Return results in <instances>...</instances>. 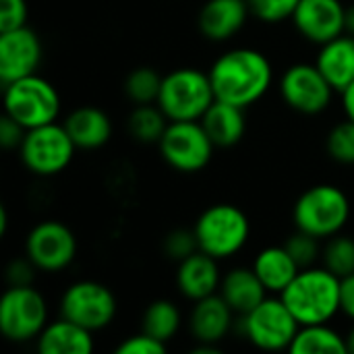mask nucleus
I'll use <instances>...</instances> for the list:
<instances>
[{"mask_svg": "<svg viewBox=\"0 0 354 354\" xmlns=\"http://www.w3.org/2000/svg\"><path fill=\"white\" fill-rule=\"evenodd\" d=\"M268 56L253 48H234L222 54L209 68L216 100L247 108L261 100L272 85Z\"/></svg>", "mask_w": 354, "mask_h": 354, "instance_id": "1", "label": "nucleus"}, {"mask_svg": "<svg viewBox=\"0 0 354 354\" xmlns=\"http://www.w3.org/2000/svg\"><path fill=\"white\" fill-rule=\"evenodd\" d=\"M342 280L328 268H305L280 295L301 326L328 324L340 309Z\"/></svg>", "mask_w": 354, "mask_h": 354, "instance_id": "2", "label": "nucleus"}, {"mask_svg": "<svg viewBox=\"0 0 354 354\" xmlns=\"http://www.w3.org/2000/svg\"><path fill=\"white\" fill-rule=\"evenodd\" d=\"M351 218V201L346 193L334 185H315L307 189L295 203L292 220L303 232L317 239L338 234Z\"/></svg>", "mask_w": 354, "mask_h": 354, "instance_id": "3", "label": "nucleus"}, {"mask_svg": "<svg viewBox=\"0 0 354 354\" xmlns=\"http://www.w3.org/2000/svg\"><path fill=\"white\" fill-rule=\"evenodd\" d=\"M216 102L209 73L197 68H176L162 81L158 106L168 120H201Z\"/></svg>", "mask_w": 354, "mask_h": 354, "instance_id": "4", "label": "nucleus"}, {"mask_svg": "<svg viewBox=\"0 0 354 354\" xmlns=\"http://www.w3.org/2000/svg\"><path fill=\"white\" fill-rule=\"evenodd\" d=\"M193 230L199 243V251L216 259H226L245 247L251 234V224L245 212L236 205L218 203L207 207L197 218Z\"/></svg>", "mask_w": 354, "mask_h": 354, "instance_id": "5", "label": "nucleus"}, {"mask_svg": "<svg viewBox=\"0 0 354 354\" xmlns=\"http://www.w3.org/2000/svg\"><path fill=\"white\" fill-rule=\"evenodd\" d=\"M4 114L12 116L27 131L56 122L60 97L56 87L44 77L27 75L4 85Z\"/></svg>", "mask_w": 354, "mask_h": 354, "instance_id": "6", "label": "nucleus"}, {"mask_svg": "<svg viewBox=\"0 0 354 354\" xmlns=\"http://www.w3.org/2000/svg\"><path fill=\"white\" fill-rule=\"evenodd\" d=\"M75 141L64 124L48 122L25 133L19 147L25 168L37 176H54L62 172L75 156Z\"/></svg>", "mask_w": 354, "mask_h": 354, "instance_id": "7", "label": "nucleus"}, {"mask_svg": "<svg viewBox=\"0 0 354 354\" xmlns=\"http://www.w3.org/2000/svg\"><path fill=\"white\" fill-rule=\"evenodd\" d=\"M48 307L33 286H8L0 299V332L10 342H29L48 326Z\"/></svg>", "mask_w": 354, "mask_h": 354, "instance_id": "8", "label": "nucleus"}, {"mask_svg": "<svg viewBox=\"0 0 354 354\" xmlns=\"http://www.w3.org/2000/svg\"><path fill=\"white\" fill-rule=\"evenodd\" d=\"M158 147L174 170L199 172L209 164L216 145L199 120H170Z\"/></svg>", "mask_w": 354, "mask_h": 354, "instance_id": "9", "label": "nucleus"}, {"mask_svg": "<svg viewBox=\"0 0 354 354\" xmlns=\"http://www.w3.org/2000/svg\"><path fill=\"white\" fill-rule=\"evenodd\" d=\"M243 317L247 338L261 351H288L301 328L282 299H266Z\"/></svg>", "mask_w": 354, "mask_h": 354, "instance_id": "10", "label": "nucleus"}, {"mask_svg": "<svg viewBox=\"0 0 354 354\" xmlns=\"http://www.w3.org/2000/svg\"><path fill=\"white\" fill-rule=\"evenodd\" d=\"M60 315L87 328L89 332H97L112 324L116 315V297L100 282H75L62 295Z\"/></svg>", "mask_w": 354, "mask_h": 354, "instance_id": "11", "label": "nucleus"}, {"mask_svg": "<svg viewBox=\"0 0 354 354\" xmlns=\"http://www.w3.org/2000/svg\"><path fill=\"white\" fill-rule=\"evenodd\" d=\"M25 255L41 272H60L77 255V239L62 222H39L25 241Z\"/></svg>", "mask_w": 354, "mask_h": 354, "instance_id": "12", "label": "nucleus"}, {"mask_svg": "<svg viewBox=\"0 0 354 354\" xmlns=\"http://www.w3.org/2000/svg\"><path fill=\"white\" fill-rule=\"evenodd\" d=\"M334 91L336 89L317 64H295L280 81V93L284 102L301 114L324 112L330 106Z\"/></svg>", "mask_w": 354, "mask_h": 354, "instance_id": "13", "label": "nucleus"}, {"mask_svg": "<svg viewBox=\"0 0 354 354\" xmlns=\"http://www.w3.org/2000/svg\"><path fill=\"white\" fill-rule=\"evenodd\" d=\"M41 62V44L27 25L0 31V81L2 85L33 75Z\"/></svg>", "mask_w": 354, "mask_h": 354, "instance_id": "14", "label": "nucleus"}, {"mask_svg": "<svg viewBox=\"0 0 354 354\" xmlns=\"http://www.w3.org/2000/svg\"><path fill=\"white\" fill-rule=\"evenodd\" d=\"M346 6L340 0H301L292 23L303 37L324 46L344 33Z\"/></svg>", "mask_w": 354, "mask_h": 354, "instance_id": "15", "label": "nucleus"}, {"mask_svg": "<svg viewBox=\"0 0 354 354\" xmlns=\"http://www.w3.org/2000/svg\"><path fill=\"white\" fill-rule=\"evenodd\" d=\"M220 284H222V278H220V268H218L216 257L203 251H197L189 255L187 259L178 261L176 286L187 299L201 301L205 297H212L216 295Z\"/></svg>", "mask_w": 354, "mask_h": 354, "instance_id": "16", "label": "nucleus"}, {"mask_svg": "<svg viewBox=\"0 0 354 354\" xmlns=\"http://www.w3.org/2000/svg\"><path fill=\"white\" fill-rule=\"evenodd\" d=\"M232 315L234 311L224 301V297L212 295L201 301H195L189 319V330L199 344H218L230 332Z\"/></svg>", "mask_w": 354, "mask_h": 354, "instance_id": "17", "label": "nucleus"}, {"mask_svg": "<svg viewBox=\"0 0 354 354\" xmlns=\"http://www.w3.org/2000/svg\"><path fill=\"white\" fill-rule=\"evenodd\" d=\"M249 12L247 0H207L199 10L197 23L207 39L224 41L243 29Z\"/></svg>", "mask_w": 354, "mask_h": 354, "instance_id": "18", "label": "nucleus"}, {"mask_svg": "<svg viewBox=\"0 0 354 354\" xmlns=\"http://www.w3.org/2000/svg\"><path fill=\"white\" fill-rule=\"evenodd\" d=\"M220 295L234 313L247 315L268 299V288L253 268H234L222 278Z\"/></svg>", "mask_w": 354, "mask_h": 354, "instance_id": "19", "label": "nucleus"}, {"mask_svg": "<svg viewBox=\"0 0 354 354\" xmlns=\"http://www.w3.org/2000/svg\"><path fill=\"white\" fill-rule=\"evenodd\" d=\"M315 64L332 83V87L342 93L354 81V35L342 33L326 41Z\"/></svg>", "mask_w": 354, "mask_h": 354, "instance_id": "20", "label": "nucleus"}, {"mask_svg": "<svg viewBox=\"0 0 354 354\" xmlns=\"http://www.w3.org/2000/svg\"><path fill=\"white\" fill-rule=\"evenodd\" d=\"M205 129V133L209 135V139L214 141L216 147H232L236 145L247 129L245 122V108L216 100L205 114L199 120Z\"/></svg>", "mask_w": 354, "mask_h": 354, "instance_id": "21", "label": "nucleus"}, {"mask_svg": "<svg viewBox=\"0 0 354 354\" xmlns=\"http://www.w3.org/2000/svg\"><path fill=\"white\" fill-rule=\"evenodd\" d=\"M64 127L77 149H97L106 145L112 135V122L108 114L95 106H81L73 110L66 116Z\"/></svg>", "mask_w": 354, "mask_h": 354, "instance_id": "22", "label": "nucleus"}, {"mask_svg": "<svg viewBox=\"0 0 354 354\" xmlns=\"http://www.w3.org/2000/svg\"><path fill=\"white\" fill-rule=\"evenodd\" d=\"M93 332L87 328L60 317L54 324H48L37 336V351L41 354H91L93 351Z\"/></svg>", "mask_w": 354, "mask_h": 354, "instance_id": "23", "label": "nucleus"}, {"mask_svg": "<svg viewBox=\"0 0 354 354\" xmlns=\"http://www.w3.org/2000/svg\"><path fill=\"white\" fill-rule=\"evenodd\" d=\"M253 270L263 282V286L268 288V292H276V295H282L301 272L299 263L292 259V255L286 251L284 245L263 249L255 257Z\"/></svg>", "mask_w": 354, "mask_h": 354, "instance_id": "24", "label": "nucleus"}, {"mask_svg": "<svg viewBox=\"0 0 354 354\" xmlns=\"http://www.w3.org/2000/svg\"><path fill=\"white\" fill-rule=\"evenodd\" d=\"M292 354H346L348 344L328 324L301 326L290 348Z\"/></svg>", "mask_w": 354, "mask_h": 354, "instance_id": "25", "label": "nucleus"}, {"mask_svg": "<svg viewBox=\"0 0 354 354\" xmlns=\"http://www.w3.org/2000/svg\"><path fill=\"white\" fill-rule=\"evenodd\" d=\"M180 328V311L174 303L170 301H153L145 313H143V319H141V332L162 340V342H168L176 336Z\"/></svg>", "mask_w": 354, "mask_h": 354, "instance_id": "26", "label": "nucleus"}, {"mask_svg": "<svg viewBox=\"0 0 354 354\" xmlns=\"http://www.w3.org/2000/svg\"><path fill=\"white\" fill-rule=\"evenodd\" d=\"M168 116L162 112L160 106L151 104H139L131 116H129V133L139 141V143H160L162 135L168 129Z\"/></svg>", "mask_w": 354, "mask_h": 354, "instance_id": "27", "label": "nucleus"}, {"mask_svg": "<svg viewBox=\"0 0 354 354\" xmlns=\"http://www.w3.org/2000/svg\"><path fill=\"white\" fill-rule=\"evenodd\" d=\"M162 81H164V77H160L158 71H153L149 66H139L129 73V77L124 81V93L137 106L153 104V102H158Z\"/></svg>", "mask_w": 354, "mask_h": 354, "instance_id": "28", "label": "nucleus"}, {"mask_svg": "<svg viewBox=\"0 0 354 354\" xmlns=\"http://www.w3.org/2000/svg\"><path fill=\"white\" fill-rule=\"evenodd\" d=\"M324 268L336 274L340 280L354 274V241L351 236L334 234L322 251Z\"/></svg>", "mask_w": 354, "mask_h": 354, "instance_id": "29", "label": "nucleus"}, {"mask_svg": "<svg viewBox=\"0 0 354 354\" xmlns=\"http://www.w3.org/2000/svg\"><path fill=\"white\" fill-rule=\"evenodd\" d=\"M328 153L340 164H354V120L346 118L338 122L326 141Z\"/></svg>", "mask_w": 354, "mask_h": 354, "instance_id": "30", "label": "nucleus"}, {"mask_svg": "<svg viewBox=\"0 0 354 354\" xmlns=\"http://www.w3.org/2000/svg\"><path fill=\"white\" fill-rule=\"evenodd\" d=\"M286 251L292 255V259L299 263L301 270L305 268H313L315 259L319 257V239L309 234V232H303L297 228V232L284 243Z\"/></svg>", "mask_w": 354, "mask_h": 354, "instance_id": "31", "label": "nucleus"}, {"mask_svg": "<svg viewBox=\"0 0 354 354\" xmlns=\"http://www.w3.org/2000/svg\"><path fill=\"white\" fill-rule=\"evenodd\" d=\"M247 2L257 19L266 23H278L282 19H292V12L297 10L301 0H247Z\"/></svg>", "mask_w": 354, "mask_h": 354, "instance_id": "32", "label": "nucleus"}, {"mask_svg": "<svg viewBox=\"0 0 354 354\" xmlns=\"http://www.w3.org/2000/svg\"><path fill=\"white\" fill-rule=\"evenodd\" d=\"M164 251L170 259L183 261L189 255L199 251V243L195 236V230H174L164 241Z\"/></svg>", "mask_w": 354, "mask_h": 354, "instance_id": "33", "label": "nucleus"}, {"mask_svg": "<svg viewBox=\"0 0 354 354\" xmlns=\"http://www.w3.org/2000/svg\"><path fill=\"white\" fill-rule=\"evenodd\" d=\"M118 354H164L166 353V342L141 332L137 336L127 338L120 346H116Z\"/></svg>", "mask_w": 354, "mask_h": 354, "instance_id": "34", "label": "nucleus"}, {"mask_svg": "<svg viewBox=\"0 0 354 354\" xmlns=\"http://www.w3.org/2000/svg\"><path fill=\"white\" fill-rule=\"evenodd\" d=\"M27 25V2L25 0H0V31L17 29Z\"/></svg>", "mask_w": 354, "mask_h": 354, "instance_id": "35", "label": "nucleus"}, {"mask_svg": "<svg viewBox=\"0 0 354 354\" xmlns=\"http://www.w3.org/2000/svg\"><path fill=\"white\" fill-rule=\"evenodd\" d=\"M35 266L33 261L25 255V259H15L6 268V282L8 286H31L35 280Z\"/></svg>", "mask_w": 354, "mask_h": 354, "instance_id": "36", "label": "nucleus"}, {"mask_svg": "<svg viewBox=\"0 0 354 354\" xmlns=\"http://www.w3.org/2000/svg\"><path fill=\"white\" fill-rule=\"evenodd\" d=\"M25 133H27V129L23 124H19L12 116L4 114L0 118V145L4 149L21 147V143L25 139Z\"/></svg>", "mask_w": 354, "mask_h": 354, "instance_id": "37", "label": "nucleus"}, {"mask_svg": "<svg viewBox=\"0 0 354 354\" xmlns=\"http://www.w3.org/2000/svg\"><path fill=\"white\" fill-rule=\"evenodd\" d=\"M340 309L346 313L351 319H354V274L342 278L340 286Z\"/></svg>", "mask_w": 354, "mask_h": 354, "instance_id": "38", "label": "nucleus"}, {"mask_svg": "<svg viewBox=\"0 0 354 354\" xmlns=\"http://www.w3.org/2000/svg\"><path fill=\"white\" fill-rule=\"evenodd\" d=\"M342 106H344L346 116L354 120V81L342 91Z\"/></svg>", "mask_w": 354, "mask_h": 354, "instance_id": "39", "label": "nucleus"}, {"mask_svg": "<svg viewBox=\"0 0 354 354\" xmlns=\"http://www.w3.org/2000/svg\"><path fill=\"white\" fill-rule=\"evenodd\" d=\"M344 33L354 35V4L346 6V17H344Z\"/></svg>", "mask_w": 354, "mask_h": 354, "instance_id": "40", "label": "nucleus"}, {"mask_svg": "<svg viewBox=\"0 0 354 354\" xmlns=\"http://www.w3.org/2000/svg\"><path fill=\"white\" fill-rule=\"evenodd\" d=\"M6 224H8V216H6V207L0 205V234L6 232Z\"/></svg>", "mask_w": 354, "mask_h": 354, "instance_id": "41", "label": "nucleus"}, {"mask_svg": "<svg viewBox=\"0 0 354 354\" xmlns=\"http://www.w3.org/2000/svg\"><path fill=\"white\" fill-rule=\"evenodd\" d=\"M346 344H348V353L354 354V328L351 330V334L346 336Z\"/></svg>", "mask_w": 354, "mask_h": 354, "instance_id": "42", "label": "nucleus"}]
</instances>
